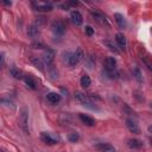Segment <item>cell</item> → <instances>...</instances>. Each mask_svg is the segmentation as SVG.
<instances>
[{
  "instance_id": "cell-6",
  "label": "cell",
  "mask_w": 152,
  "mask_h": 152,
  "mask_svg": "<svg viewBox=\"0 0 152 152\" xmlns=\"http://www.w3.org/2000/svg\"><path fill=\"white\" fill-rule=\"evenodd\" d=\"M40 139H42L45 144H48V145H55V144L57 142V140H56L55 138H52V137H51L49 133H46V132H42Z\"/></svg>"
},
{
  "instance_id": "cell-8",
  "label": "cell",
  "mask_w": 152,
  "mask_h": 152,
  "mask_svg": "<svg viewBox=\"0 0 152 152\" xmlns=\"http://www.w3.org/2000/svg\"><path fill=\"white\" fill-rule=\"evenodd\" d=\"M116 59L114 57H107L104 61V69L107 70H114L116 69Z\"/></svg>"
},
{
  "instance_id": "cell-29",
  "label": "cell",
  "mask_w": 152,
  "mask_h": 152,
  "mask_svg": "<svg viewBox=\"0 0 152 152\" xmlns=\"http://www.w3.org/2000/svg\"><path fill=\"white\" fill-rule=\"evenodd\" d=\"M4 5H6V6H11L12 2H11V1H4Z\"/></svg>"
},
{
  "instance_id": "cell-16",
  "label": "cell",
  "mask_w": 152,
  "mask_h": 152,
  "mask_svg": "<svg viewBox=\"0 0 152 152\" xmlns=\"http://www.w3.org/2000/svg\"><path fill=\"white\" fill-rule=\"evenodd\" d=\"M76 99L78 100V101H81L83 104H87V103H90V97L89 96H87L86 94H83L82 91H77L76 93Z\"/></svg>"
},
{
  "instance_id": "cell-26",
  "label": "cell",
  "mask_w": 152,
  "mask_h": 152,
  "mask_svg": "<svg viewBox=\"0 0 152 152\" xmlns=\"http://www.w3.org/2000/svg\"><path fill=\"white\" fill-rule=\"evenodd\" d=\"M103 43H104V45H107V46H108V49H109V50H112V51H114V52H118V51H119V50L116 49V46L114 45V43H113V42H110V40H104Z\"/></svg>"
},
{
  "instance_id": "cell-32",
  "label": "cell",
  "mask_w": 152,
  "mask_h": 152,
  "mask_svg": "<svg viewBox=\"0 0 152 152\" xmlns=\"http://www.w3.org/2000/svg\"><path fill=\"white\" fill-rule=\"evenodd\" d=\"M150 142H151V145H152V137L150 138Z\"/></svg>"
},
{
  "instance_id": "cell-1",
  "label": "cell",
  "mask_w": 152,
  "mask_h": 152,
  "mask_svg": "<svg viewBox=\"0 0 152 152\" xmlns=\"http://www.w3.org/2000/svg\"><path fill=\"white\" fill-rule=\"evenodd\" d=\"M83 58H84V52H83L82 48H77L76 51H75L72 55H70V58H69L68 64H69L70 66H75V65L78 64Z\"/></svg>"
},
{
  "instance_id": "cell-31",
  "label": "cell",
  "mask_w": 152,
  "mask_h": 152,
  "mask_svg": "<svg viewBox=\"0 0 152 152\" xmlns=\"http://www.w3.org/2000/svg\"><path fill=\"white\" fill-rule=\"evenodd\" d=\"M148 132L152 133V126H148Z\"/></svg>"
},
{
  "instance_id": "cell-27",
  "label": "cell",
  "mask_w": 152,
  "mask_h": 152,
  "mask_svg": "<svg viewBox=\"0 0 152 152\" xmlns=\"http://www.w3.org/2000/svg\"><path fill=\"white\" fill-rule=\"evenodd\" d=\"M68 139H69V141H71V142H76L78 139H80V135H78V133H70L69 134V137H68Z\"/></svg>"
},
{
  "instance_id": "cell-18",
  "label": "cell",
  "mask_w": 152,
  "mask_h": 152,
  "mask_svg": "<svg viewBox=\"0 0 152 152\" xmlns=\"http://www.w3.org/2000/svg\"><path fill=\"white\" fill-rule=\"evenodd\" d=\"M80 83H81V87H82V88H88V87L90 86V83H91L90 77H89L88 75H83V76L81 77Z\"/></svg>"
},
{
  "instance_id": "cell-2",
  "label": "cell",
  "mask_w": 152,
  "mask_h": 152,
  "mask_svg": "<svg viewBox=\"0 0 152 152\" xmlns=\"http://www.w3.org/2000/svg\"><path fill=\"white\" fill-rule=\"evenodd\" d=\"M19 124L21 129L25 132V134L28 133V113L26 108H23L20 110V115H19Z\"/></svg>"
},
{
  "instance_id": "cell-25",
  "label": "cell",
  "mask_w": 152,
  "mask_h": 152,
  "mask_svg": "<svg viewBox=\"0 0 152 152\" xmlns=\"http://www.w3.org/2000/svg\"><path fill=\"white\" fill-rule=\"evenodd\" d=\"M93 15H94V18L96 19V21H99L100 24H106V19H104V17H103L102 14H100V13H97V12H93Z\"/></svg>"
},
{
  "instance_id": "cell-9",
  "label": "cell",
  "mask_w": 152,
  "mask_h": 152,
  "mask_svg": "<svg viewBox=\"0 0 152 152\" xmlns=\"http://www.w3.org/2000/svg\"><path fill=\"white\" fill-rule=\"evenodd\" d=\"M53 52L51 51V50H48L44 55H43V61H44V63L49 66V65H51V64H53Z\"/></svg>"
},
{
  "instance_id": "cell-22",
  "label": "cell",
  "mask_w": 152,
  "mask_h": 152,
  "mask_svg": "<svg viewBox=\"0 0 152 152\" xmlns=\"http://www.w3.org/2000/svg\"><path fill=\"white\" fill-rule=\"evenodd\" d=\"M24 80H25V83L31 88V89H36L37 88V86H36V82H34V80L31 77V76H25L24 77Z\"/></svg>"
},
{
  "instance_id": "cell-21",
  "label": "cell",
  "mask_w": 152,
  "mask_h": 152,
  "mask_svg": "<svg viewBox=\"0 0 152 152\" xmlns=\"http://www.w3.org/2000/svg\"><path fill=\"white\" fill-rule=\"evenodd\" d=\"M104 72H106L107 77L110 78V80H116L119 77V72L116 71V69H114V70H107V69H104Z\"/></svg>"
},
{
  "instance_id": "cell-20",
  "label": "cell",
  "mask_w": 152,
  "mask_h": 152,
  "mask_svg": "<svg viewBox=\"0 0 152 152\" xmlns=\"http://www.w3.org/2000/svg\"><path fill=\"white\" fill-rule=\"evenodd\" d=\"M48 72H49L50 77H51L52 80H56V78L58 77V74H57V69L55 68V65H53V64H51V65H49V66H48Z\"/></svg>"
},
{
  "instance_id": "cell-14",
  "label": "cell",
  "mask_w": 152,
  "mask_h": 152,
  "mask_svg": "<svg viewBox=\"0 0 152 152\" xmlns=\"http://www.w3.org/2000/svg\"><path fill=\"white\" fill-rule=\"evenodd\" d=\"M10 74L14 77V78H17V80H21V78H24L25 76H23V72H21V70H19L18 68H15L14 65H12L11 68H10Z\"/></svg>"
},
{
  "instance_id": "cell-13",
  "label": "cell",
  "mask_w": 152,
  "mask_h": 152,
  "mask_svg": "<svg viewBox=\"0 0 152 152\" xmlns=\"http://www.w3.org/2000/svg\"><path fill=\"white\" fill-rule=\"evenodd\" d=\"M115 40H116V43H118V45L121 48V49H126V46H127V40H126V38H125V36L124 34H121V33H116V36H115Z\"/></svg>"
},
{
  "instance_id": "cell-30",
  "label": "cell",
  "mask_w": 152,
  "mask_h": 152,
  "mask_svg": "<svg viewBox=\"0 0 152 152\" xmlns=\"http://www.w3.org/2000/svg\"><path fill=\"white\" fill-rule=\"evenodd\" d=\"M1 65H4V53H1Z\"/></svg>"
},
{
  "instance_id": "cell-10",
  "label": "cell",
  "mask_w": 152,
  "mask_h": 152,
  "mask_svg": "<svg viewBox=\"0 0 152 152\" xmlns=\"http://www.w3.org/2000/svg\"><path fill=\"white\" fill-rule=\"evenodd\" d=\"M46 99H48V101H49L51 104H56V103H58V102L61 101V95L57 94V93L51 91V93H49V94L46 95Z\"/></svg>"
},
{
  "instance_id": "cell-11",
  "label": "cell",
  "mask_w": 152,
  "mask_h": 152,
  "mask_svg": "<svg viewBox=\"0 0 152 152\" xmlns=\"http://www.w3.org/2000/svg\"><path fill=\"white\" fill-rule=\"evenodd\" d=\"M80 120L84 124V125H87V126H89V127H93V126H95V120L93 119V118H90L89 115H86V114H80Z\"/></svg>"
},
{
  "instance_id": "cell-23",
  "label": "cell",
  "mask_w": 152,
  "mask_h": 152,
  "mask_svg": "<svg viewBox=\"0 0 152 152\" xmlns=\"http://www.w3.org/2000/svg\"><path fill=\"white\" fill-rule=\"evenodd\" d=\"M31 63L37 68V69H39L40 71H43L44 70V68H43V63H42V61L40 59H38L37 57H33V58H31Z\"/></svg>"
},
{
  "instance_id": "cell-33",
  "label": "cell",
  "mask_w": 152,
  "mask_h": 152,
  "mask_svg": "<svg viewBox=\"0 0 152 152\" xmlns=\"http://www.w3.org/2000/svg\"><path fill=\"white\" fill-rule=\"evenodd\" d=\"M0 152H5V151H0Z\"/></svg>"
},
{
  "instance_id": "cell-4",
  "label": "cell",
  "mask_w": 152,
  "mask_h": 152,
  "mask_svg": "<svg viewBox=\"0 0 152 152\" xmlns=\"http://www.w3.org/2000/svg\"><path fill=\"white\" fill-rule=\"evenodd\" d=\"M70 19H71V21H72L76 26H80V25H82V23H83L82 14H81L78 11H72V12L70 13Z\"/></svg>"
},
{
  "instance_id": "cell-7",
  "label": "cell",
  "mask_w": 152,
  "mask_h": 152,
  "mask_svg": "<svg viewBox=\"0 0 152 152\" xmlns=\"http://www.w3.org/2000/svg\"><path fill=\"white\" fill-rule=\"evenodd\" d=\"M114 19H115V21H116V24L119 25L120 28H125V27L127 26V21H126L125 17H124L122 14L115 13V14H114Z\"/></svg>"
},
{
  "instance_id": "cell-12",
  "label": "cell",
  "mask_w": 152,
  "mask_h": 152,
  "mask_svg": "<svg viewBox=\"0 0 152 152\" xmlns=\"http://www.w3.org/2000/svg\"><path fill=\"white\" fill-rule=\"evenodd\" d=\"M95 148L100 152H115V148L110 144H99L95 146Z\"/></svg>"
},
{
  "instance_id": "cell-15",
  "label": "cell",
  "mask_w": 152,
  "mask_h": 152,
  "mask_svg": "<svg viewBox=\"0 0 152 152\" xmlns=\"http://www.w3.org/2000/svg\"><path fill=\"white\" fill-rule=\"evenodd\" d=\"M27 34L30 36V37H36V36H38L39 34V26L37 25V24H32V25H30L28 26V30H27Z\"/></svg>"
},
{
  "instance_id": "cell-3",
  "label": "cell",
  "mask_w": 152,
  "mask_h": 152,
  "mask_svg": "<svg viewBox=\"0 0 152 152\" xmlns=\"http://www.w3.org/2000/svg\"><path fill=\"white\" fill-rule=\"evenodd\" d=\"M51 31H52V33H53L55 36L62 37V36L64 34V32H65V26H64V24H63L62 21L55 20V21L51 24Z\"/></svg>"
},
{
  "instance_id": "cell-28",
  "label": "cell",
  "mask_w": 152,
  "mask_h": 152,
  "mask_svg": "<svg viewBox=\"0 0 152 152\" xmlns=\"http://www.w3.org/2000/svg\"><path fill=\"white\" fill-rule=\"evenodd\" d=\"M84 31H86V34H88V36H93L94 34V30H93L91 26H86Z\"/></svg>"
},
{
  "instance_id": "cell-5",
  "label": "cell",
  "mask_w": 152,
  "mask_h": 152,
  "mask_svg": "<svg viewBox=\"0 0 152 152\" xmlns=\"http://www.w3.org/2000/svg\"><path fill=\"white\" fill-rule=\"evenodd\" d=\"M126 126H127V128H128L132 133H134V134H138V133L140 132L137 121L133 120V119H127V120H126Z\"/></svg>"
},
{
  "instance_id": "cell-24",
  "label": "cell",
  "mask_w": 152,
  "mask_h": 152,
  "mask_svg": "<svg viewBox=\"0 0 152 152\" xmlns=\"http://www.w3.org/2000/svg\"><path fill=\"white\" fill-rule=\"evenodd\" d=\"M133 76H134V78H135L139 83L142 82V75H141V71H140L139 68H134V70H133Z\"/></svg>"
},
{
  "instance_id": "cell-19",
  "label": "cell",
  "mask_w": 152,
  "mask_h": 152,
  "mask_svg": "<svg viewBox=\"0 0 152 152\" xmlns=\"http://www.w3.org/2000/svg\"><path fill=\"white\" fill-rule=\"evenodd\" d=\"M36 8L37 11H40V12H49L52 10V6L50 4H38Z\"/></svg>"
},
{
  "instance_id": "cell-17",
  "label": "cell",
  "mask_w": 152,
  "mask_h": 152,
  "mask_svg": "<svg viewBox=\"0 0 152 152\" xmlns=\"http://www.w3.org/2000/svg\"><path fill=\"white\" fill-rule=\"evenodd\" d=\"M142 146V142L138 139H129L128 140V147L129 148H133V150H137V148H140Z\"/></svg>"
}]
</instances>
